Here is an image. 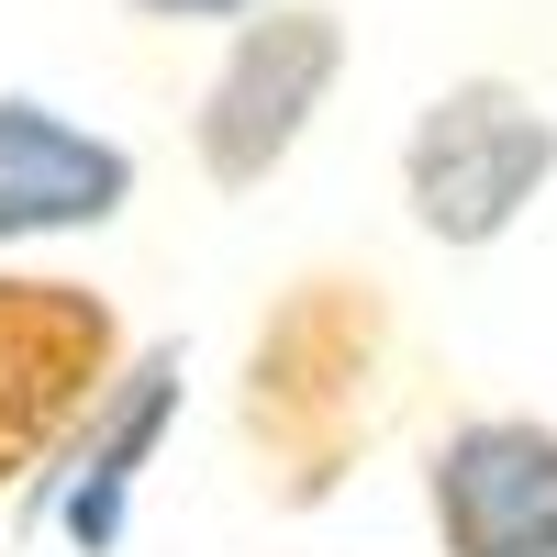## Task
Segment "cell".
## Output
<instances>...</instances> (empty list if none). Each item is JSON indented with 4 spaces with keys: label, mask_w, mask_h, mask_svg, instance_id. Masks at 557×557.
<instances>
[{
    "label": "cell",
    "mask_w": 557,
    "mask_h": 557,
    "mask_svg": "<svg viewBox=\"0 0 557 557\" xmlns=\"http://www.w3.org/2000/svg\"><path fill=\"white\" fill-rule=\"evenodd\" d=\"M134 201V157L45 101H0V246L12 235H78Z\"/></svg>",
    "instance_id": "6"
},
{
    "label": "cell",
    "mask_w": 557,
    "mask_h": 557,
    "mask_svg": "<svg viewBox=\"0 0 557 557\" xmlns=\"http://www.w3.org/2000/svg\"><path fill=\"white\" fill-rule=\"evenodd\" d=\"M557 178V112L513 78H457L401 134V201L435 246H491L513 235L524 201Z\"/></svg>",
    "instance_id": "1"
},
{
    "label": "cell",
    "mask_w": 557,
    "mask_h": 557,
    "mask_svg": "<svg viewBox=\"0 0 557 557\" xmlns=\"http://www.w3.org/2000/svg\"><path fill=\"white\" fill-rule=\"evenodd\" d=\"M368 368H380V290L368 278H301L257 323V357H246L257 435H278L290 457H335V435L357 424Z\"/></svg>",
    "instance_id": "3"
},
{
    "label": "cell",
    "mask_w": 557,
    "mask_h": 557,
    "mask_svg": "<svg viewBox=\"0 0 557 557\" xmlns=\"http://www.w3.org/2000/svg\"><path fill=\"white\" fill-rule=\"evenodd\" d=\"M168 412H178V346L134 357L123 380H112V401L89 412V435H78V457H67V535H78L89 557L123 535V502H134V480H146Z\"/></svg>",
    "instance_id": "7"
},
{
    "label": "cell",
    "mask_w": 557,
    "mask_h": 557,
    "mask_svg": "<svg viewBox=\"0 0 557 557\" xmlns=\"http://www.w3.org/2000/svg\"><path fill=\"white\" fill-rule=\"evenodd\" d=\"M424 502H435L446 557H557V424L469 412L435 446Z\"/></svg>",
    "instance_id": "5"
},
{
    "label": "cell",
    "mask_w": 557,
    "mask_h": 557,
    "mask_svg": "<svg viewBox=\"0 0 557 557\" xmlns=\"http://www.w3.org/2000/svg\"><path fill=\"white\" fill-rule=\"evenodd\" d=\"M123 323L78 278H0V480L45 469L112 401Z\"/></svg>",
    "instance_id": "2"
},
{
    "label": "cell",
    "mask_w": 557,
    "mask_h": 557,
    "mask_svg": "<svg viewBox=\"0 0 557 557\" xmlns=\"http://www.w3.org/2000/svg\"><path fill=\"white\" fill-rule=\"evenodd\" d=\"M134 12H157V23H212V12H268V0H134Z\"/></svg>",
    "instance_id": "8"
},
{
    "label": "cell",
    "mask_w": 557,
    "mask_h": 557,
    "mask_svg": "<svg viewBox=\"0 0 557 557\" xmlns=\"http://www.w3.org/2000/svg\"><path fill=\"white\" fill-rule=\"evenodd\" d=\"M335 67H346V23L335 12H268V23H246L235 57L212 67L201 112H190L212 190H257V178L301 146V123L323 112Z\"/></svg>",
    "instance_id": "4"
}]
</instances>
